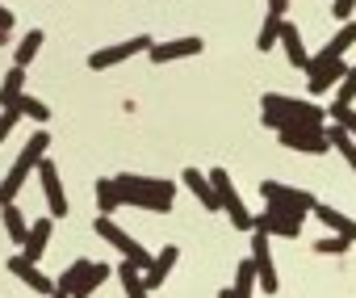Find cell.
<instances>
[{"instance_id": "21", "label": "cell", "mask_w": 356, "mask_h": 298, "mask_svg": "<svg viewBox=\"0 0 356 298\" xmlns=\"http://www.w3.org/2000/svg\"><path fill=\"white\" fill-rule=\"evenodd\" d=\"M176 260H181V248H176V244H163V248L155 252V265L143 273V277H147V290H159V285L168 281V273H172Z\"/></svg>"}, {"instance_id": "2", "label": "cell", "mask_w": 356, "mask_h": 298, "mask_svg": "<svg viewBox=\"0 0 356 298\" xmlns=\"http://www.w3.org/2000/svg\"><path fill=\"white\" fill-rule=\"evenodd\" d=\"M113 185L122 194V206H138V210H151V214H168L172 202H176V181H163V177L122 173V177H113Z\"/></svg>"}, {"instance_id": "25", "label": "cell", "mask_w": 356, "mask_h": 298, "mask_svg": "<svg viewBox=\"0 0 356 298\" xmlns=\"http://www.w3.org/2000/svg\"><path fill=\"white\" fill-rule=\"evenodd\" d=\"M327 139H331V147H335V152L343 156V164L356 173V139H352V134H348L339 122H331V126H327Z\"/></svg>"}, {"instance_id": "30", "label": "cell", "mask_w": 356, "mask_h": 298, "mask_svg": "<svg viewBox=\"0 0 356 298\" xmlns=\"http://www.w3.org/2000/svg\"><path fill=\"white\" fill-rule=\"evenodd\" d=\"M356 105V68H348V76L335 84V109H352Z\"/></svg>"}, {"instance_id": "1", "label": "cell", "mask_w": 356, "mask_h": 298, "mask_svg": "<svg viewBox=\"0 0 356 298\" xmlns=\"http://www.w3.org/2000/svg\"><path fill=\"white\" fill-rule=\"evenodd\" d=\"M260 118L268 130H289V126H323L327 109L306 101V97H285V93H264L260 97Z\"/></svg>"}, {"instance_id": "23", "label": "cell", "mask_w": 356, "mask_h": 298, "mask_svg": "<svg viewBox=\"0 0 356 298\" xmlns=\"http://www.w3.org/2000/svg\"><path fill=\"white\" fill-rule=\"evenodd\" d=\"M51 231H55V219H34V227H30V240H26L22 256L38 265V260H42V252H47V244H51Z\"/></svg>"}, {"instance_id": "8", "label": "cell", "mask_w": 356, "mask_h": 298, "mask_svg": "<svg viewBox=\"0 0 356 298\" xmlns=\"http://www.w3.org/2000/svg\"><path fill=\"white\" fill-rule=\"evenodd\" d=\"M151 47H155L151 34H134V38H126V42H113V47L92 51V55H88V68H92V72H105V68H118V63H126V59L151 51Z\"/></svg>"}, {"instance_id": "24", "label": "cell", "mask_w": 356, "mask_h": 298, "mask_svg": "<svg viewBox=\"0 0 356 298\" xmlns=\"http://www.w3.org/2000/svg\"><path fill=\"white\" fill-rule=\"evenodd\" d=\"M118 281H122L126 298H151V290H147V277H143V269H138L134 260H122V265H118Z\"/></svg>"}, {"instance_id": "29", "label": "cell", "mask_w": 356, "mask_h": 298, "mask_svg": "<svg viewBox=\"0 0 356 298\" xmlns=\"http://www.w3.org/2000/svg\"><path fill=\"white\" fill-rule=\"evenodd\" d=\"M277 42H281V22L264 13V26H260V34H256V51H260V55H268Z\"/></svg>"}, {"instance_id": "9", "label": "cell", "mask_w": 356, "mask_h": 298, "mask_svg": "<svg viewBox=\"0 0 356 298\" xmlns=\"http://www.w3.org/2000/svg\"><path fill=\"white\" fill-rule=\"evenodd\" d=\"M281 147L289 152H306V156H327L331 152V139L323 126H289V130H277Z\"/></svg>"}, {"instance_id": "11", "label": "cell", "mask_w": 356, "mask_h": 298, "mask_svg": "<svg viewBox=\"0 0 356 298\" xmlns=\"http://www.w3.org/2000/svg\"><path fill=\"white\" fill-rule=\"evenodd\" d=\"M9 273H13L22 285H30L34 294H42V298H51V294L59 290V285H55V281H51V277H47V273L34 265V260H26L22 252H17V256H9Z\"/></svg>"}, {"instance_id": "33", "label": "cell", "mask_w": 356, "mask_h": 298, "mask_svg": "<svg viewBox=\"0 0 356 298\" xmlns=\"http://www.w3.org/2000/svg\"><path fill=\"white\" fill-rule=\"evenodd\" d=\"M352 13H356V0H331V17L343 26V22H352Z\"/></svg>"}, {"instance_id": "38", "label": "cell", "mask_w": 356, "mask_h": 298, "mask_svg": "<svg viewBox=\"0 0 356 298\" xmlns=\"http://www.w3.org/2000/svg\"><path fill=\"white\" fill-rule=\"evenodd\" d=\"M51 298H72V294H63V290H55V294H51Z\"/></svg>"}, {"instance_id": "15", "label": "cell", "mask_w": 356, "mask_h": 298, "mask_svg": "<svg viewBox=\"0 0 356 298\" xmlns=\"http://www.w3.org/2000/svg\"><path fill=\"white\" fill-rule=\"evenodd\" d=\"M202 51H206L202 38H172V42H155L147 55H151V63H176V59H193Z\"/></svg>"}, {"instance_id": "26", "label": "cell", "mask_w": 356, "mask_h": 298, "mask_svg": "<svg viewBox=\"0 0 356 298\" xmlns=\"http://www.w3.org/2000/svg\"><path fill=\"white\" fill-rule=\"evenodd\" d=\"M42 42H47V30H30L22 42H17V55H13V68H30L34 63V55L42 51Z\"/></svg>"}, {"instance_id": "16", "label": "cell", "mask_w": 356, "mask_h": 298, "mask_svg": "<svg viewBox=\"0 0 356 298\" xmlns=\"http://www.w3.org/2000/svg\"><path fill=\"white\" fill-rule=\"evenodd\" d=\"M281 47H285V59H289L298 72H310V59H314V55L306 51V42H302V30H298L289 17L281 22Z\"/></svg>"}, {"instance_id": "27", "label": "cell", "mask_w": 356, "mask_h": 298, "mask_svg": "<svg viewBox=\"0 0 356 298\" xmlns=\"http://www.w3.org/2000/svg\"><path fill=\"white\" fill-rule=\"evenodd\" d=\"M118 206H122V194H118L113 177H101V181H97V214H109V219H113Z\"/></svg>"}, {"instance_id": "5", "label": "cell", "mask_w": 356, "mask_h": 298, "mask_svg": "<svg viewBox=\"0 0 356 298\" xmlns=\"http://www.w3.org/2000/svg\"><path fill=\"white\" fill-rule=\"evenodd\" d=\"M260 198H264V210H281V214H298V219H306L318 202L310 189H298L285 181H260Z\"/></svg>"}, {"instance_id": "14", "label": "cell", "mask_w": 356, "mask_h": 298, "mask_svg": "<svg viewBox=\"0 0 356 298\" xmlns=\"http://www.w3.org/2000/svg\"><path fill=\"white\" fill-rule=\"evenodd\" d=\"M252 231L281 235V240H298V235H302V219H298V214H281V210H260Z\"/></svg>"}, {"instance_id": "3", "label": "cell", "mask_w": 356, "mask_h": 298, "mask_svg": "<svg viewBox=\"0 0 356 298\" xmlns=\"http://www.w3.org/2000/svg\"><path fill=\"white\" fill-rule=\"evenodd\" d=\"M47 147H51V134L47 130H34L30 134V143L17 152V160H13V168L5 173V181H0V206H9L22 189H26V181H30V173L47 160Z\"/></svg>"}, {"instance_id": "13", "label": "cell", "mask_w": 356, "mask_h": 298, "mask_svg": "<svg viewBox=\"0 0 356 298\" xmlns=\"http://www.w3.org/2000/svg\"><path fill=\"white\" fill-rule=\"evenodd\" d=\"M273 235L264 231H252V260H256V273H260V290L264 294H277V269H273V248H268Z\"/></svg>"}, {"instance_id": "22", "label": "cell", "mask_w": 356, "mask_h": 298, "mask_svg": "<svg viewBox=\"0 0 356 298\" xmlns=\"http://www.w3.org/2000/svg\"><path fill=\"white\" fill-rule=\"evenodd\" d=\"M0 223H5V235L17 244V248H26V240H30V219L17 210V202H9V206H0Z\"/></svg>"}, {"instance_id": "31", "label": "cell", "mask_w": 356, "mask_h": 298, "mask_svg": "<svg viewBox=\"0 0 356 298\" xmlns=\"http://www.w3.org/2000/svg\"><path fill=\"white\" fill-rule=\"evenodd\" d=\"M348 248H352V244H348L343 235H323V240H314V252H318V256H343Z\"/></svg>"}, {"instance_id": "12", "label": "cell", "mask_w": 356, "mask_h": 298, "mask_svg": "<svg viewBox=\"0 0 356 298\" xmlns=\"http://www.w3.org/2000/svg\"><path fill=\"white\" fill-rule=\"evenodd\" d=\"M38 181H42V194H47V206H51V219H67V194H63L59 168L51 160L38 164Z\"/></svg>"}, {"instance_id": "39", "label": "cell", "mask_w": 356, "mask_h": 298, "mask_svg": "<svg viewBox=\"0 0 356 298\" xmlns=\"http://www.w3.org/2000/svg\"><path fill=\"white\" fill-rule=\"evenodd\" d=\"M5 42H9V34H5V30H0V47H5Z\"/></svg>"}, {"instance_id": "32", "label": "cell", "mask_w": 356, "mask_h": 298, "mask_svg": "<svg viewBox=\"0 0 356 298\" xmlns=\"http://www.w3.org/2000/svg\"><path fill=\"white\" fill-rule=\"evenodd\" d=\"M22 118H30V122H38V126H42V122H51V109H47L38 97H30V93H26V101H22Z\"/></svg>"}, {"instance_id": "18", "label": "cell", "mask_w": 356, "mask_h": 298, "mask_svg": "<svg viewBox=\"0 0 356 298\" xmlns=\"http://www.w3.org/2000/svg\"><path fill=\"white\" fill-rule=\"evenodd\" d=\"M331 235H343L348 244H356V219H348L343 210H335V206H327V202H314V210H310Z\"/></svg>"}, {"instance_id": "34", "label": "cell", "mask_w": 356, "mask_h": 298, "mask_svg": "<svg viewBox=\"0 0 356 298\" xmlns=\"http://www.w3.org/2000/svg\"><path fill=\"white\" fill-rule=\"evenodd\" d=\"M331 122H339V126L356 139V109H335V105H331Z\"/></svg>"}, {"instance_id": "19", "label": "cell", "mask_w": 356, "mask_h": 298, "mask_svg": "<svg viewBox=\"0 0 356 298\" xmlns=\"http://www.w3.org/2000/svg\"><path fill=\"white\" fill-rule=\"evenodd\" d=\"M352 47H356V22H343V26L335 30V38H327V47L314 55V63H335V59H343Z\"/></svg>"}, {"instance_id": "37", "label": "cell", "mask_w": 356, "mask_h": 298, "mask_svg": "<svg viewBox=\"0 0 356 298\" xmlns=\"http://www.w3.org/2000/svg\"><path fill=\"white\" fill-rule=\"evenodd\" d=\"M218 298H235V285H227V290H222V294H218Z\"/></svg>"}, {"instance_id": "6", "label": "cell", "mask_w": 356, "mask_h": 298, "mask_svg": "<svg viewBox=\"0 0 356 298\" xmlns=\"http://www.w3.org/2000/svg\"><path fill=\"white\" fill-rule=\"evenodd\" d=\"M210 185H214V194H218V202H222V214L235 223V231H252V227H256V214L243 206V198H239L231 173H227V168H210Z\"/></svg>"}, {"instance_id": "28", "label": "cell", "mask_w": 356, "mask_h": 298, "mask_svg": "<svg viewBox=\"0 0 356 298\" xmlns=\"http://www.w3.org/2000/svg\"><path fill=\"white\" fill-rule=\"evenodd\" d=\"M256 285H260V273H256V260L248 256V260L235 269V298H252Z\"/></svg>"}, {"instance_id": "7", "label": "cell", "mask_w": 356, "mask_h": 298, "mask_svg": "<svg viewBox=\"0 0 356 298\" xmlns=\"http://www.w3.org/2000/svg\"><path fill=\"white\" fill-rule=\"evenodd\" d=\"M92 231H97V235H101L105 244H113V248H118V252H122L126 260H134V265H138L143 273H147V269L155 265V256H151V252H147V248H143V244H138V240L130 235V231H122V227H118V223H113L109 214H97Z\"/></svg>"}, {"instance_id": "4", "label": "cell", "mask_w": 356, "mask_h": 298, "mask_svg": "<svg viewBox=\"0 0 356 298\" xmlns=\"http://www.w3.org/2000/svg\"><path fill=\"white\" fill-rule=\"evenodd\" d=\"M105 277H109V265L105 260H72L59 277H55V285L63 290V294H72V298H88V294H97L101 285H105Z\"/></svg>"}, {"instance_id": "36", "label": "cell", "mask_w": 356, "mask_h": 298, "mask_svg": "<svg viewBox=\"0 0 356 298\" xmlns=\"http://www.w3.org/2000/svg\"><path fill=\"white\" fill-rule=\"evenodd\" d=\"M285 13H289V0H268V17L285 22Z\"/></svg>"}, {"instance_id": "17", "label": "cell", "mask_w": 356, "mask_h": 298, "mask_svg": "<svg viewBox=\"0 0 356 298\" xmlns=\"http://www.w3.org/2000/svg\"><path fill=\"white\" fill-rule=\"evenodd\" d=\"M181 185L202 202V210H222V202H218V194H214V185H210V173H202V168H185V173H181Z\"/></svg>"}, {"instance_id": "10", "label": "cell", "mask_w": 356, "mask_h": 298, "mask_svg": "<svg viewBox=\"0 0 356 298\" xmlns=\"http://www.w3.org/2000/svg\"><path fill=\"white\" fill-rule=\"evenodd\" d=\"M348 68H352V63H343V59H335V63H314V59H310V72H306V88H310V97L331 93V88L348 76Z\"/></svg>"}, {"instance_id": "35", "label": "cell", "mask_w": 356, "mask_h": 298, "mask_svg": "<svg viewBox=\"0 0 356 298\" xmlns=\"http://www.w3.org/2000/svg\"><path fill=\"white\" fill-rule=\"evenodd\" d=\"M22 122V109H0V143L9 139V130Z\"/></svg>"}, {"instance_id": "20", "label": "cell", "mask_w": 356, "mask_h": 298, "mask_svg": "<svg viewBox=\"0 0 356 298\" xmlns=\"http://www.w3.org/2000/svg\"><path fill=\"white\" fill-rule=\"evenodd\" d=\"M26 101V68H9L0 76V109H22Z\"/></svg>"}]
</instances>
